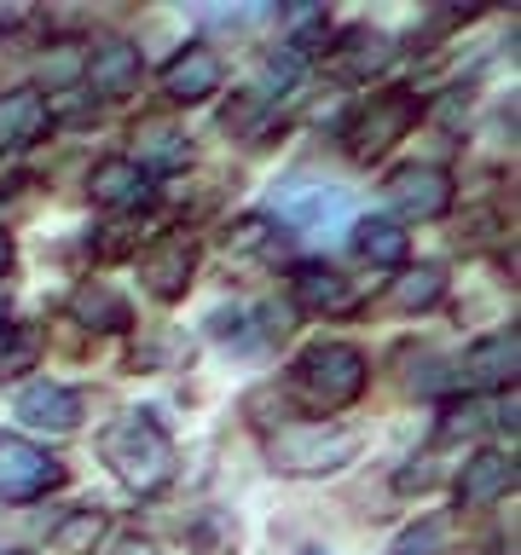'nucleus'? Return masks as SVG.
Listing matches in <instances>:
<instances>
[{"mask_svg":"<svg viewBox=\"0 0 521 555\" xmlns=\"http://www.w3.org/2000/svg\"><path fill=\"white\" fill-rule=\"evenodd\" d=\"M99 457L111 463V475L128 486V492H139V498L163 492L168 475H174V440H168V428L156 423L151 411L116 416V423L104 428V440H99Z\"/></svg>","mask_w":521,"mask_h":555,"instance_id":"nucleus-1","label":"nucleus"},{"mask_svg":"<svg viewBox=\"0 0 521 555\" xmlns=\"http://www.w3.org/2000/svg\"><path fill=\"white\" fill-rule=\"evenodd\" d=\"M365 376H371V364H365L359 347L319 341L290 364V393L302 399L307 411H342L365 393Z\"/></svg>","mask_w":521,"mask_h":555,"instance_id":"nucleus-2","label":"nucleus"},{"mask_svg":"<svg viewBox=\"0 0 521 555\" xmlns=\"http://www.w3.org/2000/svg\"><path fill=\"white\" fill-rule=\"evenodd\" d=\"M365 434L347 428V423H284L267 440V463L278 475H336L359 457Z\"/></svg>","mask_w":521,"mask_h":555,"instance_id":"nucleus-3","label":"nucleus"},{"mask_svg":"<svg viewBox=\"0 0 521 555\" xmlns=\"http://www.w3.org/2000/svg\"><path fill=\"white\" fill-rule=\"evenodd\" d=\"M417 111H423V104H417L411 87H382V93H371L354 116H347V151H354L359 163H377L382 151H394L399 139L411 133Z\"/></svg>","mask_w":521,"mask_h":555,"instance_id":"nucleus-4","label":"nucleus"},{"mask_svg":"<svg viewBox=\"0 0 521 555\" xmlns=\"http://www.w3.org/2000/svg\"><path fill=\"white\" fill-rule=\"evenodd\" d=\"M267 208L284 225H295V232H336L354 215V197L342 185H325V180H284V185H272Z\"/></svg>","mask_w":521,"mask_h":555,"instance_id":"nucleus-5","label":"nucleus"},{"mask_svg":"<svg viewBox=\"0 0 521 555\" xmlns=\"http://www.w3.org/2000/svg\"><path fill=\"white\" fill-rule=\"evenodd\" d=\"M64 480V468L29 446L24 434H0V503H35Z\"/></svg>","mask_w":521,"mask_h":555,"instance_id":"nucleus-6","label":"nucleus"},{"mask_svg":"<svg viewBox=\"0 0 521 555\" xmlns=\"http://www.w3.org/2000/svg\"><path fill=\"white\" fill-rule=\"evenodd\" d=\"M191 278H198V243L186 232H168L163 243H151V249L139 255V284H145L156 301H180L191 289Z\"/></svg>","mask_w":521,"mask_h":555,"instance_id":"nucleus-7","label":"nucleus"},{"mask_svg":"<svg viewBox=\"0 0 521 555\" xmlns=\"http://www.w3.org/2000/svg\"><path fill=\"white\" fill-rule=\"evenodd\" d=\"M389 203H394L406 220H441L446 208H452V180H446V168H429V163L394 168Z\"/></svg>","mask_w":521,"mask_h":555,"instance_id":"nucleus-8","label":"nucleus"},{"mask_svg":"<svg viewBox=\"0 0 521 555\" xmlns=\"http://www.w3.org/2000/svg\"><path fill=\"white\" fill-rule=\"evenodd\" d=\"M516 330H493L486 341H475L458 364V388H475V393H493V388H510L516 382Z\"/></svg>","mask_w":521,"mask_h":555,"instance_id":"nucleus-9","label":"nucleus"},{"mask_svg":"<svg viewBox=\"0 0 521 555\" xmlns=\"http://www.w3.org/2000/svg\"><path fill=\"white\" fill-rule=\"evenodd\" d=\"M81 411H87V393L59 388V382H29V388L17 393V416L41 434H76Z\"/></svg>","mask_w":521,"mask_h":555,"instance_id":"nucleus-10","label":"nucleus"},{"mask_svg":"<svg viewBox=\"0 0 521 555\" xmlns=\"http://www.w3.org/2000/svg\"><path fill=\"white\" fill-rule=\"evenodd\" d=\"M220 52L215 47H186V52H174L168 69H163V87H168V99H180V104H198L208 99L220 87Z\"/></svg>","mask_w":521,"mask_h":555,"instance_id":"nucleus-11","label":"nucleus"},{"mask_svg":"<svg viewBox=\"0 0 521 555\" xmlns=\"http://www.w3.org/2000/svg\"><path fill=\"white\" fill-rule=\"evenodd\" d=\"M510 486H516V457H504V451H475V457H463V468H458V503L463 509L498 503Z\"/></svg>","mask_w":521,"mask_h":555,"instance_id":"nucleus-12","label":"nucleus"},{"mask_svg":"<svg viewBox=\"0 0 521 555\" xmlns=\"http://www.w3.org/2000/svg\"><path fill=\"white\" fill-rule=\"evenodd\" d=\"M389 59H394V41L389 35H371V29H354V35H342L336 41V52H330V76L336 81H371L377 69H389Z\"/></svg>","mask_w":521,"mask_h":555,"instance_id":"nucleus-13","label":"nucleus"},{"mask_svg":"<svg viewBox=\"0 0 521 555\" xmlns=\"http://www.w3.org/2000/svg\"><path fill=\"white\" fill-rule=\"evenodd\" d=\"M139 76H145V64H139V47H128V41H104V47H93V59H87V87L93 93H134L139 87Z\"/></svg>","mask_w":521,"mask_h":555,"instance_id":"nucleus-14","label":"nucleus"},{"mask_svg":"<svg viewBox=\"0 0 521 555\" xmlns=\"http://www.w3.org/2000/svg\"><path fill=\"white\" fill-rule=\"evenodd\" d=\"M290 295H295V307H302V312H325V319H330V312H347V307H354L347 278L330 272V267H295Z\"/></svg>","mask_w":521,"mask_h":555,"instance_id":"nucleus-15","label":"nucleus"},{"mask_svg":"<svg viewBox=\"0 0 521 555\" xmlns=\"http://www.w3.org/2000/svg\"><path fill=\"white\" fill-rule=\"evenodd\" d=\"M47 133V99L17 87V93H0V151L29 145V139Z\"/></svg>","mask_w":521,"mask_h":555,"instance_id":"nucleus-16","label":"nucleus"},{"mask_svg":"<svg viewBox=\"0 0 521 555\" xmlns=\"http://www.w3.org/2000/svg\"><path fill=\"white\" fill-rule=\"evenodd\" d=\"M441 295H446V272L434 267V260H423V267H399L382 301H389L394 312H429Z\"/></svg>","mask_w":521,"mask_h":555,"instance_id":"nucleus-17","label":"nucleus"},{"mask_svg":"<svg viewBox=\"0 0 521 555\" xmlns=\"http://www.w3.org/2000/svg\"><path fill=\"white\" fill-rule=\"evenodd\" d=\"M87 191L104 208H128V203H145V173L134 168V156H104L93 168V180H87Z\"/></svg>","mask_w":521,"mask_h":555,"instance_id":"nucleus-18","label":"nucleus"},{"mask_svg":"<svg viewBox=\"0 0 521 555\" xmlns=\"http://www.w3.org/2000/svg\"><path fill=\"white\" fill-rule=\"evenodd\" d=\"M354 249L371 260V267H406V255H411V243H406V225L399 220H382V215H371V220H359V232H354Z\"/></svg>","mask_w":521,"mask_h":555,"instance_id":"nucleus-19","label":"nucleus"},{"mask_svg":"<svg viewBox=\"0 0 521 555\" xmlns=\"http://www.w3.org/2000/svg\"><path fill=\"white\" fill-rule=\"evenodd\" d=\"M69 319L87 324V330H128V301L87 278V284H76V295H69Z\"/></svg>","mask_w":521,"mask_h":555,"instance_id":"nucleus-20","label":"nucleus"},{"mask_svg":"<svg viewBox=\"0 0 521 555\" xmlns=\"http://www.w3.org/2000/svg\"><path fill=\"white\" fill-rule=\"evenodd\" d=\"M104 532H111V515H104V509H76V515H64L59 527H52V550L87 555V550L104 544Z\"/></svg>","mask_w":521,"mask_h":555,"instance_id":"nucleus-21","label":"nucleus"},{"mask_svg":"<svg viewBox=\"0 0 521 555\" xmlns=\"http://www.w3.org/2000/svg\"><path fill=\"white\" fill-rule=\"evenodd\" d=\"M186 156H191V145H186V133H174V128H145L139 133V173L145 168H156V173H168V168H186Z\"/></svg>","mask_w":521,"mask_h":555,"instance_id":"nucleus-22","label":"nucleus"},{"mask_svg":"<svg viewBox=\"0 0 521 555\" xmlns=\"http://www.w3.org/2000/svg\"><path fill=\"white\" fill-rule=\"evenodd\" d=\"M35 359H41V330H29V324H7V330H0V382L24 376Z\"/></svg>","mask_w":521,"mask_h":555,"instance_id":"nucleus-23","label":"nucleus"},{"mask_svg":"<svg viewBox=\"0 0 521 555\" xmlns=\"http://www.w3.org/2000/svg\"><path fill=\"white\" fill-rule=\"evenodd\" d=\"M452 544V515H423L417 527L394 538V555H441Z\"/></svg>","mask_w":521,"mask_h":555,"instance_id":"nucleus-24","label":"nucleus"},{"mask_svg":"<svg viewBox=\"0 0 521 555\" xmlns=\"http://www.w3.org/2000/svg\"><path fill=\"white\" fill-rule=\"evenodd\" d=\"M330 35V12L325 7H290V59L295 52H319Z\"/></svg>","mask_w":521,"mask_h":555,"instance_id":"nucleus-25","label":"nucleus"},{"mask_svg":"<svg viewBox=\"0 0 521 555\" xmlns=\"http://www.w3.org/2000/svg\"><path fill=\"white\" fill-rule=\"evenodd\" d=\"M226 532H232V520L215 515V520H203V527L191 532V538H198V550H203V555H220V550H226Z\"/></svg>","mask_w":521,"mask_h":555,"instance_id":"nucleus-26","label":"nucleus"},{"mask_svg":"<svg viewBox=\"0 0 521 555\" xmlns=\"http://www.w3.org/2000/svg\"><path fill=\"white\" fill-rule=\"evenodd\" d=\"M111 555H163V550H156L151 538H139V532H134V538H122V544H116Z\"/></svg>","mask_w":521,"mask_h":555,"instance_id":"nucleus-27","label":"nucleus"},{"mask_svg":"<svg viewBox=\"0 0 521 555\" xmlns=\"http://www.w3.org/2000/svg\"><path fill=\"white\" fill-rule=\"evenodd\" d=\"M12 267V237H7V225H0V272Z\"/></svg>","mask_w":521,"mask_h":555,"instance_id":"nucleus-28","label":"nucleus"},{"mask_svg":"<svg viewBox=\"0 0 521 555\" xmlns=\"http://www.w3.org/2000/svg\"><path fill=\"white\" fill-rule=\"evenodd\" d=\"M0 330H7V295H0Z\"/></svg>","mask_w":521,"mask_h":555,"instance_id":"nucleus-29","label":"nucleus"},{"mask_svg":"<svg viewBox=\"0 0 521 555\" xmlns=\"http://www.w3.org/2000/svg\"><path fill=\"white\" fill-rule=\"evenodd\" d=\"M307 555H330V550H307Z\"/></svg>","mask_w":521,"mask_h":555,"instance_id":"nucleus-30","label":"nucleus"}]
</instances>
